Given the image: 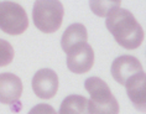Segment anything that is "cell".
Returning a JSON list of instances; mask_svg holds the SVG:
<instances>
[{
    "instance_id": "obj_14",
    "label": "cell",
    "mask_w": 146,
    "mask_h": 114,
    "mask_svg": "<svg viewBox=\"0 0 146 114\" xmlns=\"http://www.w3.org/2000/svg\"><path fill=\"white\" fill-rule=\"evenodd\" d=\"M27 114H57V113L52 105L41 103V104L35 105Z\"/></svg>"
},
{
    "instance_id": "obj_13",
    "label": "cell",
    "mask_w": 146,
    "mask_h": 114,
    "mask_svg": "<svg viewBox=\"0 0 146 114\" xmlns=\"http://www.w3.org/2000/svg\"><path fill=\"white\" fill-rule=\"evenodd\" d=\"M14 60V49L6 40L0 39V67L10 65Z\"/></svg>"
},
{
    "instance_id": "obj_1",
    "label": "cell",
    "mask_w": 146,
    "mask_h": 114,
    "mask_svg": "<svg viewBox=\"0 0 146 114\" xmlns=\"http://www.w3.org/2000/svg\"><path fill=\"white\" fill-rule=\"evenodd\" d=\"M105 26L115 41L126 50L137 49L144 41L145 34L141 25L126 9L118 8L109 14L105 20Z\"/></svg>"
},
{
    "instance_id": "obj_10",
    "label": "cell",
    "mask_w": 146,
    "mask_h": 114,
    "mask_svg": "<svg viewBox=\"0 0 146 114\" xmlns=\"http://www.w3.org/2000/svg\"><path fill=\"white\" fill-rule=\"evenodd\" d=\"M87 40H88V32H87L84 25L78 23L72 24L66 29L64 34L62 35L61 39L62 50L67 53L73 46L78 45L81 42H87Z\"/></svg>"
},
{
    "instance_id": "obj_5",
    "label": "cell",
    "mask_w": 146,
    "mask_h": 114,
    "mask_svg": "<svg viewBox=\"0 0 146 114\" xmlns=\"http://www.w3.org/2000/svg\"><path fill=\"white\" fill-rule=\"evenodd\" d=\"M94 65V51L88 42H81L67 52V67L69 71L82 75L92 69Z\"/></svg>"
},
{
    "instance_id": "obj_3",
    "label": "cell",
    "mask_w": 146,
    "mask_h": 114,
    "mask_svg": "<svg viewBox=\"0 0 146 114\" xmlns=\"http://www.w3.org/2000/svg\"><path fill=\"white\" fill-rule=\"evenodd\" d=\"M64 9L60 0H36L32 9L35 26L45 34L56 32L63 21Z\"/></svg>"
},
{
    "instance_id": "obj_7",
    "label": "cell",
    "mask_w": 146,
    "mask_h": 114,
    "mask_svg": "<svg viewBox=\"0 0 146 114\" xmlns=\"http://www.w3.org/2000/svg\"><path fill=\"white\" fill-rule=\"evenodd\" d=\"M142 71H144V68H142L140 61L130 55H124V56L115 58L110 68L113 78L121 86H124L126 81L131 78L134 75Z\"/></svg>"
},
{
    "instance_id": "obj_11",
    "label": "cell",
    "mask_w": 146,
    "mask_h": 114,
    "mask_svg": "<svg viewBox=\"0 0 146 114\" xmlns=\"http://www.w3.org/2000/svg\"><path fill=\"white\" fill-rule=\"evenodd\" d=\"M58 114H90L88 99L78 94L68 95L61 103Z\"/></svg>"
},
{
    "instance_id": "obj_9",
    "label": "cell",
    "mask_w": 146,
    "mask_h": 114,
    "mask_svg": "<svg viewBox=\"0 0 146 114\" xmlns=\"http://www.w3.org/2000/svg\"><path fill=\"white\" fill-rule=\"evenodd\" d=\"M125 88L134 107L140 112H145L146 108V75L139 72L125 82Z\"/></svg>"
},
{
    "instance_id": "obj_8",
    "label": "cell",
    "mask_w": 146,
    "mask_h": 114,
    "mask_svg": "<svg viewBox=\"0 0 146 114\" xmlns=\"http://www.w3.org/2000/svg\"><path fill=\"white\" fill-rule=\"evenodd\" d=\"M23 94V82L16 75L0 73V103L14 104Z\"/></svg>"
},
{
    "instance_id": "obj_4",
    "label": "cell",
    "mask_w": 146,
    "mask_h": 114,
    "mask_svg": "<svg viewBox=\"0 0 146 114\" xmlns=\"http://www.w3.org/2000/svg\"><path fill=\"white\" fill-rule=\"evenodd\" d=\"M29 26L25 9L14 1H0V30L8 35H21Z\"/></svg>"
},
{
    "instance_id": "obj_12",
    "label": "cell",
    "mask_w": 146,
    "mask_h": 114,
    "mask_svg": "<svg viewBox=\"0 0 146 114\" xmlns=\"http://www.w3.org/2000/svg\"><path fill=\"white\" fill-rule=\"evenodd\" d=\"M121 0H89L90 10L97 16L107 17L114 10L120 8Z\"/></svg>"
},
{
    "instance_id": "obj_6",
    "label": "cell",
    "mask_w": 146,
    "mask_h": 114,
    "mask_svg": "<svg viewBox=\"0 0 146 114\" xmlns=\"http://www.w3.org/2000/svg\"><path fill=\"white\" fill-rule=\"evenodd\" d=\"M32 89L41 99H51L58 91V76L50 68H42L32 78Z\"/></svg>"
},
{
    "instance_id": "obj_2",
    "label": "cell",
    "mask_w": 146,
    "mask_h": 114,
    "mask_svg": "<svg viewBox=\"0 0 146 114\" xmlns=\"http://www.w3.org/2000/svg\"><path fill=\"white\" fill-rule=\"evenodd\" d=\"M84 88L90 94L88 99L90 114H119V103L103 79L89 77L84 82Z\"/></svg>"
}]
</instances>
